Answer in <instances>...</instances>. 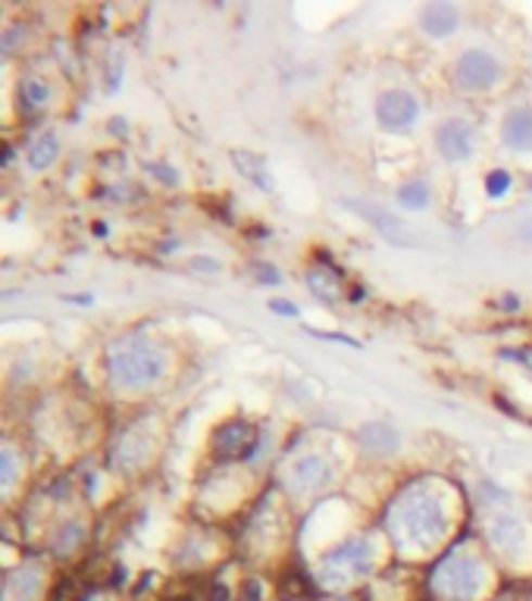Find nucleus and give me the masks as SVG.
<instances>
[{"label":"nucleus","instance_id":"nucleus-1","mask_svg":"<svg viewBox=\"0 0 532 601\" xmlns=\"http://www.w3.org/2000/svg\"><path fill=\"white\" fill-rule=\"evenodd\" d=\"M106 373L119 388H144L166 373V355L154 338L132 332L106 351Z\"/></svg>","mask_w":532,"mask_h":601},{"label":"nucleus","instance_id":"nucleus-2","mask_svg":"<svg viewBox=\"0 0 532 601\" xmlns=\"http://www.w3.org/2000/svg\"><path fill=\"white\" fill-rule=\"evenodd\" d=\"M395 523L410 546H432L445 533V504L439 495L429 493L423 483L410 486L395 501Z\"/></svg>","mask_w":532,"mask_h":601},{"label":"nucleus","instance_id":"nucleus-3","mask_svg":"<svg viewBox=\"0 0 532 601\" xmlns=\"http://www.w3.org/2000/svg\"><path fill=\"white\" fill-rule=\"evenodd\" d=\"M432 589L448 601H470L477 599L482 589V564L473 554L457 551L452 558H445L435 574H432Z\"/></svg>","mask_w":532,"mask_h":601},{"label":"nucleus","instance_id":"nucleus-4","mask_svg":"<svg viewBox=\"0 0 532 601\" xmlns=\"http://www.w3.org/2000/svg\"><path fill=\"white\" fill-rule=\"evenodd\" d=\"M372 561H376V548L370 539H347L345 546H339L322 558V579L345 583L354 576L370 574Z\"/></svg>","mask_w":532,"mask_h":601},{"label":"nucleus","instance_id":"nucleus-5","mask_svg":"<svg viewBox=\"0 0 532 601\" xmlns=\"http://www.w3.org/2000/svg\"><path fill=\"white\" fill-rule=\"evenodd\" d=\"M498 79H502V66H498L495 56L485 54V51H467L454 63V85L460 91H470V94L489 91Z\"/></svg>","mask_w":532,"mask_h":601},{"label":"nucleus","instance_id":"nucleus-6","mask_svg":"<svg viewBox=\"0 0 532 601\" xmlns=\"http://www.w3.org/2000/svg\"><path fill=\"white\" fill-rule=\"evenodd\" d=\"M420 116V104L410 91L404 88H389L376 101V119L385 132H407Z\"/></svg>","mask_w":532,"mask_h":601},{"label":"nucleus","instance_id":"nucleus-7","mask_svg":"<svg viewBox=\"0 0 532 601\" xmlns=\"http://www.w3.org/2000/svg\"><path fill=\"white\" fill-rule=\"evenodd\" d=\"M435 144L445 161H467L473 154V126L467 119H445L435 132Z\"/></svg>","mask_w":532,"mask_h":601},{"label":"nucleus","instance_id":"nucleus-8","mask_svg":"<svg viewBox=\"0 0 532 601\" xmlns=\"http://www.w3.org/2000/svg\"><path fill=\"white\" fill-rule=\"evenodd\" d=\"M347 207H351V210H357V214H360L364 219H370L372 226L379 229V235H382V239H389L392 245H401V247L420 245L414 235H407V229L401 226V219L392 217L389 210H382V207H372V204H367V201H347Z\"/></svg>","mask_w":532,"mask_h":601},{"label":"nucleus","instance_id":"nucleus-9","mask_svg":"<svg viewBox=\"0 0 532 601\" xmlns=\"http://www.w3.org/2000/svg\"><path fill=\"white\" fill-rule=\"evenodd\" d=\"M489 536H492V542H495L498 551L517 554L523 548V542H527V526L514 511H498L492 517V523H489Z\"/></svg>","mask_w":532,"mask_h":601},{"label":"nucleus","instance_id":"nucleus-10","mask_svg":"<svg viewBox=\"0 0 532 601\" xmlns=\"http://www.w3.org/2000/svg\"><path fill=\"white\" fill-rule=\"evenodd\" d=\"M332 479V466L326 464L322 455H304L292 464V486L301 493H317L322 486H329Z\"/></svg>","mask_w":532,"mask_h":601},{"label":"nucleus","instance_id":"nucleus-11","mask_svg":"<svg viewBox=\"0 0 532 601\" xmlns=\"http://www.w3.org/2000/svg\"><path fill=\"white\" fill-rule=\"evenodd\" d=\"M502 138L514 151H532V107L507 110Z\"/></svg>","mask_w":532,"mask_h":601},{"label":"nucleus","instance_id":"nucleus-12","mask_svg":"<svg viewBox=\"0 0 532 601\" xmlns=\"http://www.w3.org/2000/svg\"><path fill=\"white\" fill-rule=\"evenodd\" d=\"M420 26H423L426 35L432 38H445L457 28V10L452 3H429L420 13Z\"/></svg>","mask_w":532,"mask_h":601},{"label":"nucleus","instance_id":"nucleus-13","mask_svg":"<svg viewBox=\"0 0 532 601\" xmlns=\"http://www.w3.org/2000/svg\"><path fill=\"white\" fill-rule=\"evenodd\" d=\"M360 442L372 455H392L398 448V433L385 423H370V426L360 430Z\"/></svg>","mask_w":532,"mask_h":601},{"label":"nucleus","instance_id":"nucleus-14","mask_svg":"<svg viewBox=\"0 0 532 601\" xmlns=\"http://www.w3.org/2000/svg\"><path fill=\"white\" fill-rule=\"evenodd\" d=\"M56 151H60L56 136H53V132H41V136L28 144V151H26L28 166H31V169H48V166L56 161Z\"/></svg>","mask_w":532,"mask_h":601},{"label":"nucleus","instance_id":"nucleus-15","mask_svg":"<svg viewBox=\"0 0 532 601\" xmlns=\"http://www.w3.org/2000/svg\"><path fill=\"white\" fill-rule=\"evenodd\" d=\"M248 438H251V430H248L244 423H232V426H223V430L213 436V448H216V451H226V455H236Z\"/></svg>","mask_w":532,"mask_h":601},{"label":"nucleus","instance_id":"nucleus-16","mask_svg":"<svg viewBox=\"0 0 532 601\" xmlns=\"http://www.w3.org/2000/svg\"><path fill=\"white\" fill-rule=\"evenodd\" d=\"M398 204L401 207H407V210H423L426 204H429V186H426L423 179L404 182L398 189Z\"/></svg>","mask_w":532,"mask_h":601},{"label":"nucleus","instance_id":"nucleus-17","mask_svg":"<svg viewBox=\"0 0 532 601\" xmlns=\"http://www.w3.org/2000/svg\"><path fill=\"white\" fill-rule=\"evenodd\" d=\"M48 94H51V88L41 82V79H35V76H26L23 85H20V98H23V107H41L45 101H48Z\"/></svg>","mask_w":532,"mask_h":601},{"label":"nucleus","instance_id":"nucleus-18","mask_svg":"<svg viewBox=\"0 0 532 601\" xmlns=\"http://www.w3.org/2000/svg\"><path fill=\"white\" fill-rule=\"evenodd\" d=\"M507 189H510V176H507L505 169H495V172H489V179H485V192L492 194V197H502Z\"/></svg>","mask_w":532,"mask_h":601},{"label":"nucleus","instance_id":"nucleus-19","mask_svg":"<svg viewBox=\"0 0 532 601\" xmlns=\"http://www.w3.org/2000/svg\"><path fill=\"white\" fill-rule=\"evenodd\" d=\"M13 479H16V455L7 448V451L0 455V483H3V486H10Z\"/></svg>","mask_w":532,"mask_h":601},{"label":"nucleus","instance_id":"nucleus-20","mask_svg":"<svg viewBox=\"0 0 532 601\" xmlns=\"http://www.w3.org/2000/svg\"><path fill=\"white\" fill-rule=\"evenodd\" d=\"M269 307H273V314H282V317H297V307H292V300H273Z\"/></svg>","mask_w":532,"mask_h":601},{"label":"nucleus","instance_id":"nucleus-21","mask_svg":"<svg viewBox=\"0 0 532 601\" xmlns=\"http://www.w3.org/2000/svg\"><path fill=\"white\" fill-rule=\"evenodd\" d=\"M520 239H523V242H532V222H523V226H520Z\"/></svg>","mask_w":532,"mask_h":601}]
</instances>
